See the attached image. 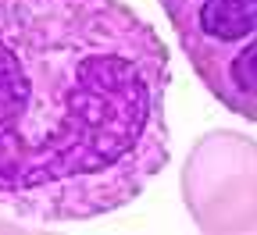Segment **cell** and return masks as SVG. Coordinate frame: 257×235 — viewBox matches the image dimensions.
I'll return each mask as SVG.
<instances>
[{
    "instance_id": "cell-1",
    "label": "cell",
    "mask_w": 257,
    "mask_h": 235,
    "mask_svg": "<svg viewBox=\"0 0 257 235\" xmlns=\"http://www.w3.org/2000/svg\"><path fill=\"white\" fill-rule=\"evenodd\" d=\"M168 47L121 0H0V207L121 210L168 164Z\"/></svg>"
},
{
    "instance_id": "cell-3",
    "label": "cell",
    "mask_w": 257,
    "mask_h": 235,
    "mask_svg": "<svg viewBox=\"0 0 257 235\" xmlns=\"http://www.w3.org/2000/svg\"><path fill=\"white\" fill-rule=\"evenodd\" d=\"M179 189L200 231H257V143L232 128L200 136L186 153Z\"/></svg>"
},
{
    "instance_id": "cell-2",
    "label": "cell",
    "mask_w": 257,
    "mask_h": 235,
    "mask_svg": "<svg viewBox=\"0 0 257 235\" xmlns=\"http://www.w3.org/2000/svg\"><path fill=\"white\" fill-rule=\"evenodd\" d=\"M200 86L257 125V0H157Z\"/></svg>"
}]
</instances>
